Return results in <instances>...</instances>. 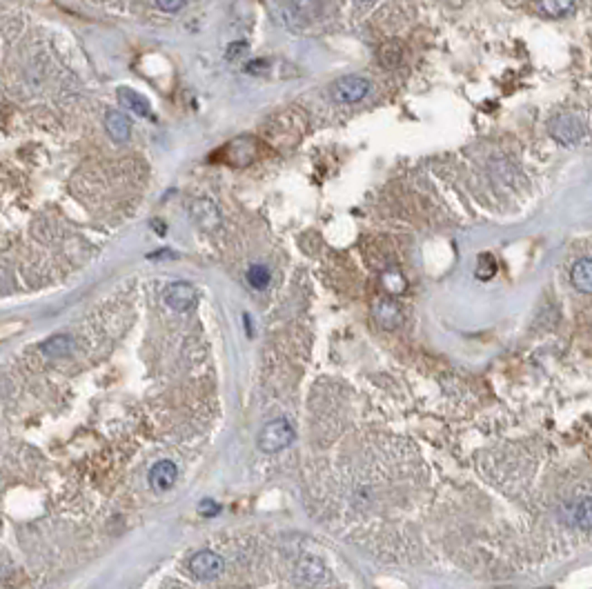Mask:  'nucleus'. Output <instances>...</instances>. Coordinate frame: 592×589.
Here are the masks:
<instances>
[{
  "label": "nucleus",
  "mask_w": 592,
  "mask_h": 589,
  "mask_svg": "<svg viewBox=\"0 0 592 589\" xmlns=\"http://www.w3.org/2000/svg\"><path fill=\"white\" fill-rule=\"evenodd\" d=\"M296 578L305 585H321L330 578L325 563L316 556H303L296 565Z\"/></svg>",
  "instance_id": "5"
},
{
  "label": "nucleus",
  "mask_w": 592,
  "mask_h": 589,
  "mask_svg": "<svg viewBox=\"0 0 592 589\" xmlns=\"http://www.w3.org/2000/svg\"><path fill=\"white\" fill-rule=\"evenodd\" d=\"M570 281L579 289V292L590 294L592 292V261L590 258H581L575 263L573 272H570Z\"/></svg>",
  "instance_id": "12"
},
{
  "label": "nucleus",
  "mask_w": 592,
  "mask_h": 589,
  "mask_svg": "<svg viewBox=\"0 0 592 589\" xmlns=\"http://www.w3.org/2000/svg\"><path fill=\"white\" fill-rule=\"evenodd\" d=\"M192 216L196 218V223H199L203 230L207 232H214L221 227V212H218L216 205L210 200V198H199L192 203Z\"/></svg>",
  "instance_id": "7"
},
{
  "label": "nucleus",
  "mask_w": 592,
  "mask_h": 589,
  "mask_svg": "<svg viewBox=\"0 0 592 589\" xmlns=\"http://www.w3.org/2000/svg\"><path fill=\"white\" fill-rule=\"evenodd\" d=\"M374 318L377 323L386 329H394L403 323V314H401V307L394 303V301H379L377 307H374Z\"/></svg>",
  "instance_id": "10"
},
{
  "label": "nucleus",
  "mask_w": 592,
  "mask_h": 589,
  "mask_svg": "<svg viewBox=\"0 0 592 589\" xmlns=\"http://www.w3.org/2000/svg\"><path fill=\"white\" fill-rule=\"evenodd\" d=\"M71 349H74V338L67 336V334H58V336H51L47 338L43 345H40V351L47 356V358H62V356H69Z\"/></svg>",
  "instance_id": "11"
},
{
  "label": "nucleus",
  "mask_w": 592,
  "mask_h": 589,
  "mask_svg": "<svg viewBox=\"0 0 592 589\" xmlns=\"http://www.w3.org/2000/svg\"><path fill=\"white\" fill-rule=\"evenodd\" d=\"M370 91V80L361 78V76H346L334 82L332 87V96H334L337 102H343V105H352V102H359L366 98V94Z\"/></svg>",
  "instance_id": "3"
},
{
  "label": "nucleus",
  "mask_w": 592,
  "mask_h": 589,
  "mask_svg": "<svg viewBox=\"0 0 592 589\" xmlns=\"http://www.w3.org/2000/svg\"><path fill=\"white\" fill-rule=\"evenodd\" d=\"M179 478V467L172 460H159L150 469V485L156 492H168Z\"/></svg>",
  "instance_id": "8"
},
{
  "label": "nucleus",
  "mask_w": 592,
  "mask_h": 589,
  "mask_svg": "<svg viewBox=\"0 0 592 589\" xmlns=\"http://www.w3.org/2000/svg\"><path fill=\"white\" fill-rule=\"evenodd\" d=\"M383 287H386L390 294H403L405 287H408V283H405V278L401 276V272L392 270V272L383 274Z\"/></svg>",
  "instance_id": "17"
},
{
  "label": "nucleus",
  "mask_w": 592,
  "mask_h": 589,
  "mask_svg": "<svg viewBox=\"0 0 592 589\" xmlns=\"http://www.w3.org/2000/svg\"><path fill=\"white\" fill-rule=\"evenodd\" d=\"M218 512H221V507H218V503H214V501H203L201 505H199V514L201 516H205V518H212V516H216Z\"/></svg>",
  "instance_id": "20"
},
{
  "label": "nucleus",
  "mask_w": 592,
  "mask_h": 589,
  "mask_svg": "<svg viewBox=\"0 0 592 589\" xmlns=\"http://www.w3.org/2000/svg\"><path fill=\"white\" fill-rule=\"evenodd\" d=\"M190 572L199 578V581H212L223 572V558L216 552L203 550L190 558Z\"/></svg>",
  "instance_id": "4"
},
{
  "label": "nucleus",
  "mask_w": 592,
  "mask_h": 589,
  "mask_svg": "<svg viewBox=\"0 0 592 589\" xmlns=\"http://www.w3.org/2000/svg\"><path fill=\"white\" fill-rule=\"evenodd\" d=\"M185 3L187 0H156V5H159L163 12H170V14H174V12H179V9H183L185 7Z\"/></svg>",
  "instance_id": "21"
},
{
  "label": "nucleus",
  "mask_w": 592,
  "mask_h": 589,
  "mask_svg": "<svg viewBox=\"0 0 592 589\" xmlns=\"http://www.w3.org/2000/svg\"><path fill=\"white\" fill-rule=\"evenodd\" d=\"M118 100H120L129 111L136 113V116H143V118H150V116H152L150 102L145 100L141 94H136V91H132V89H127V87H120V89H118Z\"/></svg>",
  "instance_id": "13"
},
{
  "label": "nucleus",
  "mask_w": 592,
  "mask_h": 589,
  "mask_svg": "<svg viewBox=\"0 0 592 589\" xmlns=\"http://www.w3.org/2000/svg\"><path fill=\"white\" fill-rule=\"evenodd\" d=\"M573 7V0H541V9L544 14L550 18H559L564 16L568 9Z\"/></svg>",
  "instance_id": "18"
},
{
  "label": "nucleus",
  "mask_w": 592,
  "mask_h": 589,
  "mask_svg": "<svg viewBox=\"0 0 592 589\" xmlns=\"http://www.w3.org/2000/svg\"><path fill=\"white\" fill-rule=\"evenodd\" d=\"M289 9H292V16L310 20L319 16L321 0H289Z\"/></svg>",
  "instance_id": "14"
},
{
  "label": "nucleus",
  "mask_w": 592,
  "mask_h": 589,
  "mask_svg": "<svg viewBox=\"0 0 592 589\" xmlns=\"http://www.w3.org/2000/svg\"><path fill=\"white\" fill-rule=\"evenodd\" d=\"M269 278H272V274H269L265 265H252L247 270V283L254 289H265L269 285Z\"/></svg>",
  "instance_id": "15"
},
{
  "label": "nucleus",
  "mask_w": 592,
  "mask_h": 589,
  "mask_svg": "<svg viewBox=\"0 0 592 589\" xmlns=\"http://www.w3.org/2000/svg\"><path fill=\"white\" fill-rule=\"evenodd\" d=\"M196 301H199V296H196V289L190 283H172L165 289V303L174 312H187V309L196 305Z\"/></svg>",
  "instance_id": "6"
},
{
  "label": "nucleus",
  "mask_w": 592,
  "mask_h": 589,
  "mask_svg": "<svg viewBox=\"0 0 592 589\" xmlns=\"http://www.w3.org/2000/svg\"><path fill=\"white\" fill-rule=\"evenodd\" d=\"M548 131L557 142L566 144V147H575V144H579L581 138L586 136L584 122H581V118L575 116V113H561V116H555L550 120Z\"/></svg>",
  "instance_id": "1"
},
{
  "label": "nucleus",
  "mask_w": 592,
  "mask_h": 589,
  "mask_svg": "<svg viewBox=\"0 0 592 589\" xmlns=\"http://www.w3.org/2000/svg\"><path fill=\"white\" fill-rule=\"evenodd\" d=\"M105 127H107V133L111 136V140H116V142H125V140H129V136H132V120L118 109L107 111Z\"/></svg>",
  "instance_id": "9"
},
{
  "label": "nucleus",
  "mask_w": 592,
  "mask_h": 589,
  "mask_svg": "<svg viewBox=\"0 0 592 589\" xmlns=\"http://www.w3.org/2000/svg\"><path fill=\"white\" fill-rule=\"evenodd\" d=\"M294 440V429L285 418H278L267 422L263 427L261 436H258V449L265 454H276L280 449H285L289 442Z\"/></svg>",
  "instance_id": "2"
},
{
  "label": "nucleus",
  "mask_w": 592,
  "mask_h": 589,
  "mask_svg": "<svg viewBox=\"0 0 592 589\" xmlns=\"http://www.w3.org/2000/svg\"><path fill=\"white\" fill-rule=\"evenodd\" d=\"M494 274H496V261H494V256L481 254V256H479V263H476L474 276L479 278V281H490Z\"/></svg>",
  "instance_id": "16"
},
{
  "label": "nucleus",
  "mask_w": 592,
  "mask_h": 589,
  "mask_svg": "<svg viewBox=\"0 0 592 589\" xmlns=\"http://www.w3.org/2000/svg\"><path fill=\"white\" fill-rule=\"evenodd\" d=\"M590 501L586 498V501H581L577 507H575V521H579V525H584L586 530L590 527Z\"/></svg>",
  "instance_id": "19"
}]
</instances>
